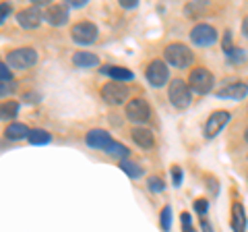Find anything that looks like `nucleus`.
Returning a JSON list of instances; mask_svg holds the SVG:
<instances>
[{
  "mask_svg": "<svg viewBox=\"0 0 248 232\" xmlns=\"http://www.w3.org/2000/svg\"><path fill=\"white\" fill-rule=\"evenodd\" d=\"M164 56H166V63L174 68H188L192 65V52L188 46L184 44H170L166 46L164 50Z\"/></svg>",
  "mask_w": 248,
  "mask_h": 232,
  "instance_id": "nucleus-1",
  "label": "nucleus"
},
{
  "mask_svg": "<svg viewBox=\"0 0 248 232\" xmlns=\"http://www.w3.org/2000/svg\"><path fill=\"white\" fill-rule=\"evenodd\" d=\"M37 63V52L33 48H17L6 54V66L13 71H25Z\"/></svg>",
  "mask_w": 248,
  "mask_h": 232,
  "instance_id": "nucleus-2",
  "label": "nucleus"
},
{
  "mask_svg": "<svg viewBox=\"0 0 248 232\" xmlns=\"http://www.w3.org/2000/svg\"><path fill=\"white\" fill-rule=\"evenodd\" d=\"M188 85H190V91H197V94H207V91L213 89L215 77H213L211 71H207L205 66H197V68H192V71H190Z\"/></svg>",
  "mask_w": 248,
  "mask_h": 232,
  "instance_id": "nucleus-3",
  "label": "nucleus"
},
{
  "mask_svg": "<svg viewBox=\"0 0 248 232\" xmlns=\"http://www.w3.org/2000/svg\"><path fill=\"white\" fill-rule=\"evenodd\" d=\"M168 98H170V102H172V106L186 108V106H190V102H192V91L182 79H174L172 83H170Z\"/></svg>",
  "mask_w": 248,
  "mask_h": 232,
  "instance_id": "nucleus-4",
  "label": "nucleus"
},
{
  "mask_svg": "<svg viewBox=\"0 0 248 232\" xmlns=\"http://www.w3.org/2000/svg\"><path fill=\"white\" fill-rule=\"evenodd\" d=\"M230 118H232V114L228 110H215V112H211V116H209L207 122H205V129H203L205 139H213V137L219 135L221 131L228 127Z\"/></svg>",
  "mask_w": 248,
  "mask_h": 232,
  "instance_id": "nucleus-5",
  "label": "nucleus"
},
{
  "mask_svg": "<svg viewBox=\"0 0 248 232\" xmlns=\"http://www.w3.org/2000/svg\"><path fill=\"white\" fill-rule=\"evenodd\" d=\"M97 27L93 25V23L89 21H81V23H75V25L71 27V37H73V42L77 44H83V46H87V44H93L97 40Z\"/></svg>",
  "mask_w": 248,
  "mask_h": 232,
  "instance_id": "nucleus-6",
  "label": "nucleus"
},
{
  "mask_svg": "<svg viewBox=\"0 0 248 232\" xmlns=\"http://www.w3.org/2000/svg\"><path fill=\"white\" fill-rule=\"evenodd\" d=\"M126 116H128V120H133V122H147L151 118V106L147 99L143 98H135V99H130V102L126 104Z\"/></svg>",
  "mask_w": 248,
  "mask_h": 232,
  "instance_id": "nucleus-7",
  "label": "nucleus"
},
{
  "mask_svg": "<svg viewBox=\"0 0 248 232\" xmlns=\"http://www.w3.org/2000/svg\"><path fill=\"white\" fill-rule=\"evenodd\" d=\"M102 98H104V102L108 104H112V106H120L126 102V98H128V87L126 85H120V83H106L104 87H102Z\"/></svg>",
  "mask_w": 248,
  "mask_h": 232,
  "instance_id": "nucleus-8",
  "label": "nucleus"
},
{
  "mask_svg": "<svg viewBox=\"0 0 248 232\" xmlns=\"http://www.w3.org/2000/svg\"><path fill=\"white\" fill-rule=\"evenodd\" d=\"M170 79V68L164 60H153V63L147 66V81H149L153 87H164Z\"/></svg>",
  "mask_w": 248,
  "mask_h": 232,
  "instance_id": "nucleus-9",
  "label": "nucleus"
},
{
  "mask_svg": "<svg viewBox=\"0 0 248 232\" xmlns=\"http://www.w3.org/2000/svg\"><path fill=\"white\" fill-rule=\"evenodd\" d=\"M190 40L197 46H211L217 42V29L213 25H207V23H199V25L192 27Z\"/></svg>",
  "mask_w": 248,
  "mask_h": 232,
  "instance_id": "nucleus-10",
  "label": "nucleus"
},
{
  "mask_svg": "<svg viewBox=\"0 0 248 232\" xmlns=\"http://www.w3.org/2000/svg\"><path fill=\"white\" fill-rule=\"evenodd\" d=\"M17 23H19L21 27H25V29L40 27V23H42V11L35 9V6H29V9L17 13Z\"/></svg>",
  "mask_w": 248,
  "mask_h": 232,
  "instance_id": "nucleus-11",
  "label": "nucleus"
},
{
  "mask_svg": "<svg viewBox=\"0 0 248 232\" xmlns=\"http://www.w3.org/2000/svg\"><path fill=\"white\" fill-rule=\"evenodd\" d=\"M46 21L54 27L64 25L68 21V4H50L46 11Z\"/></svg>",
  "mask_w": 248,
  "mask_h": 232,
  "instance_id": "nucleus-12",
  "label": "nucleus"
},
{
  "mask_svg": "<svg viewBox=\"0 0 248 232\" xmlns=\"http://www.w3.org/2000/svg\"><path fill=\"white\" fill-rule=\"evenodd\" d=\"M246 96H248V85L242 81H234L217 91V98H228V99H244Z\"/></svg>",
  "mask_w": 248,
  "mask_h": 232,
  "instance_id": "nucleus-13",
  "label": "nucleus"
},
{
  "mask_svg": "<svg viewBox=\"0 0 248 232\" xmlns=\"http://www.w3.org/2000/svg\"><path fill=\"white\" fill-rule=\"evenodd\" d=\"M110 141H112V137L104 129H91L87 133V137H85V143H87L89 148H93V149H104Z\"/></svg>",
  "mask_w": 248,
  "mask_h": 232,
  "instance_id": "nucleus-14",
  "label": "nucleus"
},
{
  "mask_svg": "<svg viewBox=\"0 0 248 232\" xmlns=\"http://www.w3.org/2000/svg\"><path fill=\"white\" fill-rule=\"evenodd\" d=\"M133 141L143 149H151L155 145V137L149 129H143V127H137L133 129Z\"/></svg>",
  "mask_w": 248,
  "mask_h": 232,
  "instance_id": "nucleus-15",
  "label": "nucleus"
},
{
  "mask_svg": "<svg viewBox=\"0 0 248 232\" xmlns=\"http://www.w3.org/2000/svg\"><path fill=\"white\" fill-rule=\"evenodd\" d=\"M102 73L108 75V77H112V79H116V81H130L135 77L133 73L128 71V68L118 66V65H104L102 66Z\"/></svg>",
  "mask_w": 248,
  "mask_h": 232,
  "instance_id": "nucleus-16",
  "label": "nucleus"
},
{
  "mask_svg": "<svg viewBox=\"0 0 248 232\" xmlns=\"http://www.w3.org/2000/svg\"><path fill=\"white\" fill-rule=\"evenodd\" d=\"M73 65L79 68H95L99 65V58L93 52H77L73 56Z\"/></svg>",
  "mask_w": 248,
  "mask_h": 232,
  "instance_id": "nucleus-17",
  "label": "nucleus"
},
{
  "mask_svg": "<svg viewBox=\"0 0 248 232\" xmlns=\"http://www.w3.org/2000/svg\"><path fill=\"white\" fill-rule=\"evenodd\" d=\"M29 127L27 125H21V122H13V125L6 127L4 131V137L9 139V141H19V139H25L29 135Z\"/></svg>",
  "mask_w": 248,
  "mask_h": 232,
  "instance_id": "nucleus-18",
  "label": "nucleus"
},
{
  "mask_svg": "<svg viewBox=\"0 0 248 232\" xmlns=\"http://www.w3.org/2000/svg\"><path fill=\"white\" fill-rule=\"evenodd\" d=\"M104 151L108 153V156H114V158H120V162L122 160H128V148L124 143H120V141H112L106 145L104 148Z\"/></svg>",
  "mask_w": 248,
  "mask_h": 232,
  "instance_id": "nucleus-19",
  "label": "nucleus"
},
{
  "mask_svg": "<svg viewBox=\"0 0 248 232\" xmlns=\"http://www.w3.org/2000/svg\"><path fill=\"white\" fill-rule=\"evenodd\" d=\"M232 224H234V230L236 232H244L246 230V218H244V207H242V203H234V207H232Z\"/></svg>",
  "mask_w": 248,
  "mask_h": 232,
  "instance_id": "nucleus-20",
  "label": "nucleus"
},
{
  "mask_svg": "<svg viewBox=\"0 0 248 232\" xmlns=\"http://www.w3.org/2000/svg\"><path fill=\"white\" fill-rule=\"evenodd\" d=\"M17 114H19V102H15V99H9V102H2V104H0V120L17 118Z\"/></svg>",
  "mask_w": 248,
  "mask_h": 232,
  "instance_id": "nucleus-21",
  "label": "nucleus"
},
{
  "mask_svg": "<svg viewBox=\"0 0 248 232\" xmlns=\"http://www.w3.org/2000/svg\"><path fill=\"white\" fill-rule=\"evenodd\" d=\"M50 139H52V135L44 129H31L27 135V141L33 145H46V143H50Z\"/></svg>",
  "mask_w": 248,
  "mask_h": 232,
  "instance_id": "nucleus-22",
  "label": "nucleus"
},
{
  "mask_svg": "<svg viewBox=\"0 0 248 232\" xmlns=\"http://www.w3.org/2000/svg\"><path fill=\"white\" fill-rule=\"evenodd\" d=\"M120 168H122V172H126L130 176V179H139V176L143 174V168L139 164H135V162H130V160H122Z\"/></svg>",
  "mask_w": 248,
  "mask_h": 232,
  "instance_id": "nucleus-23",
  "label": "nucleus"
},
{
  "mask_svg": "<svg viewBox=\"0 0 248 232\" xmlns=\"http://www.w3.org/2000/svg\"><path fill=\"white\" fill-rule=\"evenodd\" d=\"M159 222H161V228H164L166 232L170 230V226H172V207H164L159 214Z\"/></svg>",
  "mask_w": 248,
  "mask_h": 232,
  "instance_id": "nucleus-24",
  "label": "nucleus"
},
{
  "mask_svg": "<svg viewBox=\"0 0 248 232\" xmlns=\"http://www.w3.org/2000/svg\"><path fill=\"white\" fill-rule=\"evenodd\" d=\"M147 184H149V191H153V193H161L166 189V182L159 179V176H151L149 181H147Z\"/></svg>",
  "mask_w": 248,
  "mask_h": 232,
  "instance_id": "nucleus-25",
  "label": "nucleus"
},
{
  "mask_svg": "<svg viewBox=\"0 0 248 232\" xmlns=\"http://www.w3.org/2000/svg\"><path fill=\"white\" fill-rule=\"evenodd\" d=\"M2 81H13V71L6 66V63H0V83Z\"/></svg>",
  "mask_w": 248,
  "mask_h": 232,
  "instance_id": "nucleus-26",
  "label": "nucleus"
},
{
  "mask_svg": "<svg viewBox=\"0 0 248 232\" xmlns=\"http://www.w3.org/2000/svg\"><path fill=\"white\" fill-rule=\"evenodd\" d=\"M207 210H209V201H207V199H197V201H195V212H197V214L205 215Z\"/></svg>",
  "mask_w": 248,
  "mask_h": 232,
  "instance_id": "nucleus-27",
  "label": "nucleus"
},
{
  "mask_svg": "<svg viewBox=\"0 0 248 232\" xmlns=\"http://www.w3.org/2000/svg\"><path fill=\"white\" fill-rule=\"evenodd\" d=\"M172 182H174V187H180L182 184V170H180V166H172Z\"/></svg>",
  "mask_w": 248,
  "mask_h": 232,
  "instance_id": "nucleus-28",
  "label": "nucleus"
},
{
  "mask_svg": "<svg viewBox=\"0 0 248 232\" xmlns=\"http://www.w3.org/2000/svg\"><path fill=\"white\" fill-rule=\"evenodd\" d=\"M11 4L9 2H2L0 4V23H4L6 19H9V15H11Z\"/></svg>",
  "mask_w": 248,
  "mask_h": 232,
  "instance_id": "nucleus-29",
  "label": "nucleus"
},
{
  "mask_svg": "<svg viewBox=\"0 0 248 232\" xmlns=\"http://www.w3.org/2000/svg\"><path fill=\"white\" fill-rule=\"evenodd\" d=\"M180 220H182V230H184V232H190V230H192V222H190V214H188V212H184V214L180 215Z\"/></svg>",
  "mask_w": 248,
  "mask_h": 232,
  "instance_id": "nucleus-30",
  "label": "nucleus"
},
{
  "mask_svg": "<svg viewBox=\"0 0 248 232\" xmlns=\"http://www.w3.org/2000/svg\"><path fill=\"white\" fill-rule=\"evenodd\" d=\"M15 87V85H4V83H0V98H4V96H9V91Z\"/></svg>",
  "mask_w": 248,
  "mask_h": 232,
  "instance_id": "nucleus-31",
  "label": "nucleus"
},
{
  "mask_svg": "<svg viewBox=\"0 0 248 232\" xmlns=\"http://www.w3.org/2000/svg\"><path fill=\"white\" fill-rule=\"evenodd\" d=\"M139 0H120V4L124 6V9H135Z\"/></svg>",
  "mask_w": 248,
  "mask_h": 232,
  "instance_id": "nucleus-32",
  "label": "nucleus"
},
{
  "mask_svg": "<svg viewBox=\"0 0 248 232\" xmlns=\"http://www.w3.org/2000/svg\"><path fill=\"white\" fill-rule=\"evenodd\" d=\"M85 4H87V0H71V2H68V6H73V9H81Z\"/></svg>",
  "mask_w": 248,
  "mask_h": 232,
  "instance_id": "nucleus-33",
  "label": "nucleus"
},
{
  "mask_svg": "<svg viewBox=\"0 0 248 232\" xmlns=\"http://www.w3.org/2000/svg\"><path fill=\"white\" fill-rule=\"evenodd\" d=\"M201 228H203V232H213V226H211V224H209L205 218L201 220Z\"/></svg>",
  "mask_w": 248,
  "mask_h": 232,
  "instance_id": "nucleus-34",
  "label": "nucleus"
},
{
  "mask_svg": "<svg viewBox=\"0 0 248 232\" xmlns=\"http://www.w3.org/2000/svg\"><path fill=\"white\" fill-rule=\"evenodd\" d=\"M242 33H244V35L248 37V17H246V19L242 21Z\"/></svg>",
  "mask_w": 248,
  "mask_h": 232,
  "instance_id": "nucleus-35",
  "label": "nucleus"
},
{
  "mask_svg": "<svg viewBox=\"0 0 248 232\" xmlns=\"http://www.w3.org/2000/svg\"><path fill=\"white\" fill-rule=\"evenodd\" d=\"M244 139H246V141H248V127H246V131H244Z\"/></svg>",
  "mask_w": 248,
  "mask_h": 232,
  "instance_id": "nucleus-36",
  "label": "nucleus"
}]
</instances>
